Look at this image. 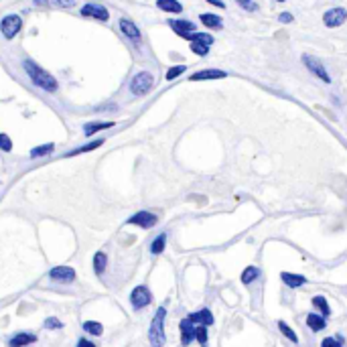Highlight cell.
Listing matches in <instances>:
<instances>
[{
  "label": "cell",
  "instance_id": "6da1fadb",
  "mask_svg": "<svg viewBox=\"0 0 347 347\" xmlns=\"http://www.w3.org/2000/svg\"><path fill=\"white\" fill-rule=\"evenodd\" d=\"M23 69H25V73L29 75V79L33 81V85L41 87L43 91H47V93H55V91L59 89L57 79H55L51 73H49V71H45L41 65H37L35 61L25 59V61H23Z\"/></svg>",
  "mask_w": 347,
  "mask_h": 347
},
{
  "label": "cell",
  "instance_id": "7a4b0ae2",
  "mask_svg": "<svg viewBox=\"0 0 347 347\" xmlns=\"http://www.w3.org/2000/svg\"><path fill=\"white\" fill-rule=\"evenodd\" d=\"M165 319H167V309L159 307L153 323H151V331H148V341H151V347H165Z\"/></svg>",
  "mask_w": 347,
  "mask_h": 347
},
{
  "label": "cell",
  "instance_id": "3957f363",
  "mask_svg": "<svg viewBox=\"0 0 347 347\" xmlns=\"http://www.w3.org/2000/svg\"><path fill=\"white\" fill-rule=\"evenodd\" d=\"M130 93L140 97V95H146L148 91H151L155 87V75L151 71H138L132 79H130Z\"/></svg>",
  "mask_w": 347,
  "mask_h": 347
},
{
  "label": "cell",
  "instance_id": "277c9868",
  "mask_svg": "<svg viewBox=\"0 0 347 347\" xmlns=\"http://www.w3.org/2000/svg\"><path fill=\"white\" fill-rule=\"evenodd\" d=\"M21 29H23V19L19 15H7L0 21V33H3V37L7 41H13Z\"/></svg>",
  "mask_w": 347,
  "mask_h": 347
},
{
  "label": "cell",
  "instance_id": "5b68a950",
  "mask_svg": "<svg viewBox=\"0 0 347 347\" xmlns=\"http://www.w3.org/2000/svg\"><path fill=\"white\" fill-rule=\"evenodd\" d=\"M213 37L209 35V33H195L193 35V39L189 41L191 43V51L195 53V55H199V57H205L207 53H209V47L213 45Z\"/></svg>",
  "mask_w": 347,
  "mask_h": 347
},
{
  "label": "cell",
  "instance_id": "8992f818",
  "mask_svg": "<svg viewBox=\"0 0 347 347\" xmlns=\"http://www.w3.org/2000/svg\"><path fill=\"white\" fill-rule=\"evenodd\" d=\"M130 303H132V307L136 311H140V309H144V307H148L153 303V294H151V290H148L144 284H140V286H136L130 292Z\"/></svg>",
  "mask_w": 347,
  "mask_h": 347
},
{
  "label": "cell",
  "instance_id": "52a82bcc",
  "mask_svg": "<svg viewBox=\"0 0 347 347\" xmlns=\"http://www.w3.org/2000/svg\"><path fill=\"white\" fill-rule=\"evenodd\" d=\"M128 225L132 223V225H138V227H142V229H151V227H155L157 223H159V217L155 215V213H151V211H138V213H134L132 217H128V221H126Z\"/></svg>",
  "mask_w": 347,
  "mask_h": 347
},
{
  "label": "cell",
  "instance_id": "ba28073f",
  "mask_svg": "<svg viewBox=\"0 0 347 347\" xmlns=\"http://www.w3.org/2000/svg\"><path fill=\"white\" fill-rule=\"evenodd\" d=\"M79 15H81V17L95 19V21H102V23H106V21L110 19L108 9L102 7V5H95V3H87V5H83L81 11H79Z\"/></svg>",
  "mask_w": 347,
  "mask_h": 347
},
{
  "label": "cell",
  "instance_id": "9c48e42d",
  "mask_svg": "<svg viewBox=\"0 0 347 347\" xmlns=\"http://www.w3.org/2000/svg\"><path fill=\"white\" fill-rule=\"evenodd\" d=\"M169 27H171L181 39H187V41H191L193 35L197 33L195 25H193L191 21H185V19H173V21H169Z\"/></svg>",
  "mask_w": 347,
  "mask_h": 347
},
{
  "label": "cell",
  "instance_id": "30bf717a",
  "mask_svg": "<svg viewBox=\"0 0 347 347\" xmlns=\"http://www.w3.org/2000/svg\"><path fill=\"white\" fill-rule=\"evenodd\" d=\"M118 27H120L122 35H124L126 39H130L134 45H140V43H142V33H140V29L136 27V23H134V21H130V19L122 17V19H120V23H118Z\"/></svg>",
  "mask_w": 347,
  "mask_h": 347
},
{
  "label": "cell",
  "instance_id": "8fae6325",
  "mask_svg": "<svg viewBox=\"0 0 347 347\" xmlns=\"http://www.w3.org/2000/svg\"><path fill=\"white\" fill-rule=\"evenodd\" d=\"M347 21V11L345 9H341V7H337V9H331V11H327L325 15H323V23H325V27H341L343 23Z\"/></svg>",
  "mask_w": 347,
  "mask_h": 347
},
{
  "label": "cell",
  "instance_id": "7c38bea8",
  "mask_svg": "<svg viewBox=\"0 0 347 347\" xmlns=\"http://www.w3.org/2000/svg\"><path fill=\"white\" fill-rule=\"evenodd\" d=\"M49 278L57 282H73L75 280V270L71 266H55L53 270H49Z\"/></svg>",
  "mask_w": 347,
  "mask_h": 347
},
{
  "label": "cell",
  "instance_id": "4fadbf2b",
  "mask_svg": "<svg viewBox=\"0 0 347 347\" xmlns=\"http://www.w3.org/2000/svg\"><path fill=\"white\" fill-rule=\"evenodd\" d=\"M303 61H305V65L319 77V79H323L325 83H331V77H329V73H327V69L323 67V63L319 61V59H315V57H311V55H305L303 57Z\"/></svg>",
  "mask_w": 347,
  "mask_h": 347
},
{
  "label": "cell",
  "instance_id": "5bb4252c",
  "mask_svg": "<svg viewBox=\"0 0 347 347\" xmlns=\"http://www.w3.org/2000/svg\"><path fill=\"white\" fill-rule=\"evenodd\" d=\"M227 77V71L223 69H201V71H195L189 81H209V79H223Z\"/></svg>",
  "mask_w": 347,
  "mask_h": 347
},
{
  "label": "cell",
  "instance_id": "9a60e30c",
  "mask_svg": "<svg viewBox=\"0 0 347 347\" xmlns=\"http://www.w3.org/2000/svg\"><path fill=\"white\" fill-rule=\"evenodd\" d=\"M187 319H189L193 325H205V327L213 325V321H215L209 309H201V311H197V313H191Z\"/></svg>",
  "mask_w": 347,
  "mask_h": 347
},
{
  "label": "cell",
  "instance_id": "2e32d148",
  "mask_svg": "<svg viewBox=\"0 0 347 347\" xmlns=\"http://www.w3.org/2000/svg\"><path fill=\"white\" fill-rule=\"evenodd\" d=\"M280 280H282L288 288H301V286L307 282L305 276H301V274H292V272H280Z\"/></svg>",
  "mask_w": 347,
  "mask_h": 347
},
{
  "label": "cell",
  "instance_id": "e0dca14e",
  "mask_svg": "<svg viewBox=\"0 0 347 347\" xmlns=\"http://www.w3.org/2000/svg\"><path fill=\"white\" fill-rule=\"evenodd\" d=\"M307 327H309L311 331H315V333L325 331V327H327V319L321 317L319 313H309V315H307Z\"/></svg>",
  "mask_w": 347,
  "mask_h": 347
},
{
  "label": "cell",
  "instance_id": "ac0fdd59",
  "mask_svg": "<svg viewBox=\"0 0 347 347\" xmlns=\"http://www.w3.org/2000/svg\"><path fill=\"white\" fill-rule=\"evenodd\" d=\"M179 327H181V343L183 345H189L195 339V325L189 319H183Z\"/></svg>",
  "mask_w": 347,
  "mask_h": 347
},
{
  "label": "cell",
  "instance_id": "d6986e66",
  "mask_svg": "<svg viewBox=\"0 0 347 347\" xmlns=\"http://www.w3.org/2000/svg\"><path fill=\"white\" fill-rule=\"evenodd\" d=\"M157 7L169 15H181L183 13V5L179 0H157Z\"/></svg>",
  "mask_w": 347,
  "mask_h": 347
},
{
  "label": "cell",
  "instance_id": "ffe728a7",
  "mask_svg": "<svg viewBox=\"0 0 347 347\" xmlns=\"http://www.w3.org/2000/svg\"><path fill=\"white\" fill-rule=\"evenodd\" d=\"M311 303H313V307H315V311L321 315V317H329L331 315V307H329V303H327V299L325 296H321V294H315L313 299H311Z\"/></svg>",
  "mask_w": 347,
  "mask_h": 347
},
{
  "label": "cell",
  "instance_id": "44dd1931",
  "mask_svg": "<svg viewBox=\"0 0 347 347\" xmlns=\"http://www.w3.org/2000/svg\"><path fill=\"white\" fill-rule=\"evenodd\" d=\"M104 144V138H97V140H91V142H87V144H83V146H77V148H73V151H69L65 157H77V155H83V153H89V151H95V148H100Z\"/></svg>",
  "mask_w": 347,
  "mask_h": 347
},
{
  "label": "cell",
  "instance_id": "7402d4cb",
  "mask_svg": "<svg viewBox=\"0 0 347 347\" xmlns=\"http://www.w3.org/2000/svg\"><path fill=\"white\" fill-rule=\"evenodd\" d=\"M37 341V335H31V333H17L11 341H9V347H27L31 343Z\"/></svg>",
  "mask_w": 347,
  "mask_h": 347
},
{
  "label": "cell",
  "instance_id": "603a6c76",
  "mask_svg": "<svg viewBox=\"0 0 347 347\" xmlns=\"http://www.w3.org/2000/svg\"><path fill=\"white\" fill-rule=\"evenodd\" d=\"M260 274H262V270L258 266H246L244 272H242V276H240V280L244 284H252V282H256L260 278Z\"/></svg>",
  "mask_w": 347,
  "mask_h": 347
},
{
  "label": "cell",
  "instance_id": "cb8c5ba5",
  "mask_svg": "<svg viewBox=\"0 0 347 347\" xmlns=\"http://www.w3.org/2000/svg\"><path fill=\"white\" fill-rule=\"evenodd\" d=\"M108 128H114V122H87V124L83 126V134H85V136H93L95 132L108 130Z\"/></svg>",
  "mask_w": 347,
  "mask_h": 347
},
{
  "label": "cell",
  "instance_id": "d4e9b609",
  "mask_svg": "<svg viewBox=\"0 0 347 347\" xmlns=\"http://www.w3.org/2000/svg\"><path fill=\"white\" fill-rule=\"evenodd\" d=\"M199 21L207 27V29H221L223 27V23H221V19L217 17V15H211V13H203V15H199Z\"/></svg>",
  "mask_w": 347,
  "mask_h": 347
},
{
  "label": "cell",
  "instance_id": "484cf974",
  "mask_svg": "<svg viewBox=\"0 0 347 347\" xmlns=\"http://www.w3.org/2000/svg\"><path fill=\"white\" fill-rule=\"evenodd\" d=\"M55 151V144L53 142H49V144H41L37 148H33L31 151V159H41V157H47V155H51Z\"/></svg>",
  "mask_w": 347,
  "mask_h": 347
},
{
  "label": "cell",
  "instance_id": "4316f807",
  "mask_svg": "<svg viewBox=\"0 0 347 347\" xmlns=\"http://www.w3.org/2000/svg\"><path fill=\"white\" fill-rule=\"evenodd\" d=\"M106 266H108V256H106L104 252H97V254L93 256V270H95V274H97V276L104 274Z\"/></svg>",
  "mask_w": 347,
  "mask_h": 347
},
{
  "label": "cell",
  "instance_id": "83f0119b",
  "mask_svg": "<svg viewBox=\"0 0 347 347\" xmlns=\"http://www.w3.org/2000/svg\"><path fill=\"white\" fill-rule=\"evenodd\" d=\"M167 248V234L163 232V234H159L155 240H153V244H151V252L157 256V254H161L163 250Z\"/></svg>",
  "mask_w": 347,
  "mask_h": 347
},
{
  "label": "cell",
  "instance_id": "f1b7e54d",
  "mask_svg": "<svg viewBox=\"0 0 347 347\" xmlns=\"http://www.w3.org/2000/svg\"><path fill=\"white\" fill-rule=\"evenodd\" d=\"M278 331L290 341V343H299V335H296L294 331H292V327L290 325H286L284 321H278Z\"/></svg>",
  "mask_w": 347,
  "mask_h": 347
},
{
  "label": "cell",
  "instance_id": "f546056e",
  "mask_svg": "<svg viewBox=\"0 0 347 347\" xmlns=\"http://www.w3.org/2000/svg\"><path fill=\"white\" fill-rule=\"evenodd\" d=\"M207 337H209V333H207L205 325H195V339H197V343H199L201 347L207 345Z\"/></svg>",
  "mask_w": 347,
  "mask_h": 347
},
{
  "label": "cell",
  "instance_id": "4dcf8cb0",
  "mask_svg": "<svg viewBox=\"0 0 347 347\" xmlns=\"http://www.w3.org/2000/svg\"><path fill=\"white\" fill-rule=\"evenodd\" d=\"M83 331H87L89 335H97V337H100L104 333V327H102V323H97V321H85L83 323Z\"/></svg>",
  "mask_w": 347,
  "mask_h": 347
},
{
  "label": "cell",
  "instance_id": "1f68e13d",
  "mask_svg": "<svg viewBox=\"0 0 347 347\" xmlns=\"http://www.w3.org/2000/svg\"><path fill=\"white\" fill-rule=\"evenodd\" d=\"M185 65H173V67H169V71H167V81H173V79H177L179 75H183L185 73Z\"/></svg>",
  "mask_w": 347,
  "mask_h": 347
},
{
  "label": "cell",
  "instance_id": "d6a6232c",
  "mask_svg": "<svg viewBox=\"0 0 347 347\" xmlns=\"http://www.w3.org/2000/svg\"><path fill=\"white\" fill-rule=\"evenodd\" d=\"M236 3H238L246 13H256V11H258V5L254 3V0H236Z\"/></svg>",
  "mask_w": 347,
  "mask_h": 347
},
{
  "label": "cell",
  "instance_id": "836d02e7",
  "mask_svg": "<svg viewBox=\"0 0 347 347\" xmlns=\"http://www.w3.org/2000/svg\"><path fill=\"white\" fill-rule=\"evenodd\" d=\"M0 151H5V153L13 151V140L9 134H0Z\"/></svg>",
  "mask_w": 347,
  "mask_h": 347
},
{
  "label": "cell",
  "instance_id": "e575fe53",
  "mask_svg": "<svg viewBox=\"0 0 347 347\" xmlns=\"http://www.w3.org/2000/svg\"><path fill=\"white\" fill-rule=\"evenodd\" d=\"M53 3V7H57V9H73L75 7V0H51Z\"/></svg>",
  "mask_w": 347,
  "mask_h": 347
},
{
  "label": "cell",
  "instance_id": "d590c367",
  "mask_svg": "<svg viewBox=\"0 0 347 347\" xmlns=\"http://www.w3.org/2000/svg\"><path fill=\"white\" fill-rule=\"evenodd\" d=\"M321 347H343V343L337 337H325L321 341Z\"/></svg>",
  "mask_w": 347,
  "mask_h": 347
},
{
  "label": "cell",
  "instance_id": "8d00e7d4",
  "mask_svg": "<svg viewBox=\"0 0 347 347\" xmlns=\"http://www.w3.org/2000/svg\"><path fill=\"white\" fill-rule=\"evenodd\" d=\"M45 327H47V329H61L63 323H61L59 319H53V317H51V319H47V321H45Z\"/></svg>",
  "mask_w": 347,
  "mask_h": 347
},
{
  "label": "cell",
  "instance_id": "74e56055",
  "mask_svg": "<svg viewBox=\"0 0 347 347\" xmlns=\"http://www.w3.org/2000/svg\"><path fill=\"white\" fill-rule=\"evenodd\" d=\"M278 21H280V23H292V15H290V13H282V15L278 17Z\"/></svg>",
  "mask_w": 347,
  "mask_h": 347
},
{
  "label": "cell",
  "instance_id": "f35d334b",
  "mask_svg": "<svg viewBox=\"0 0 347 347\" xmlns=\"http://www.w3.org/2000/svg\"><path fill=\"white\" fill-rule=\"evenodd\" d=\"M77 347H97V345L91 343V341H87V339H79L77 341Z\"/></svg>",
  "mask_w": 347,
  "mask_h": 347
},
{
  "label": "cell",
  "instance_id": "ab89813d",
  "mask_svg": "<svg viewBox=\"0 0 347 347\" xmlns=\"http://www.w3.org/2000/svg\"><path fill=\"white\" fill-rule=\"evenodd\" d=\"M209 5H213V7H219V9H225V5L221 3V0H207Z\"/></svg>",
  "mask_w": 347,
  "mask_h": 347
},
{
  "label": "cell",
  "instance_id": "60d3db41",
  "mask_svg": "<svg viewBox=\"0 0 347 347\" xmlns=\"http://www.w3.org/2000/svg\"><path fill=\"white\" fill-rule=\"evenodd\" d=\"M33 5H37V7H49V0H33Z\"/></svg>",
  "mask_w": 347,
  "mask_h": 347
},
{
  "label": "cell",
  "instance_id": "b9f144b4",
  "mask_svg": "<svg viewBox=\"0 0 347 347\" xmlns=\"http://www.w3.org/2000/svg\"><path fill=\"white\" fill-rule=\"evenodd\" d=\"M276 3H284V0H276Z\"/></svg>",
  "mask_w": 347,
  "mask_h": 347
}]
</instances>
